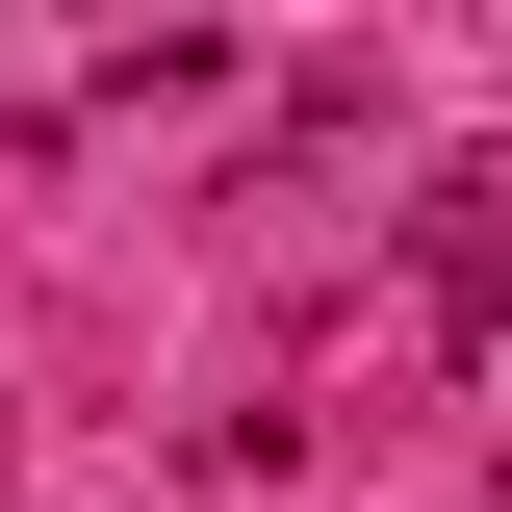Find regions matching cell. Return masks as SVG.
Here are the masks:
<instances>
[{"label": "cell", "mask_w": 512, "mask_h": 512, "mask_svg": "<svg viewBox=\"0 0 512 512\" xmlns=\"http://www.w3.org/2000/svg\"><path fill=\"white\" fill-rule=\"evenodd\" d=\"M487 384H512V282H487Z\"/></svg>", "instance_id": "6da1fadb"}]
</instances>
